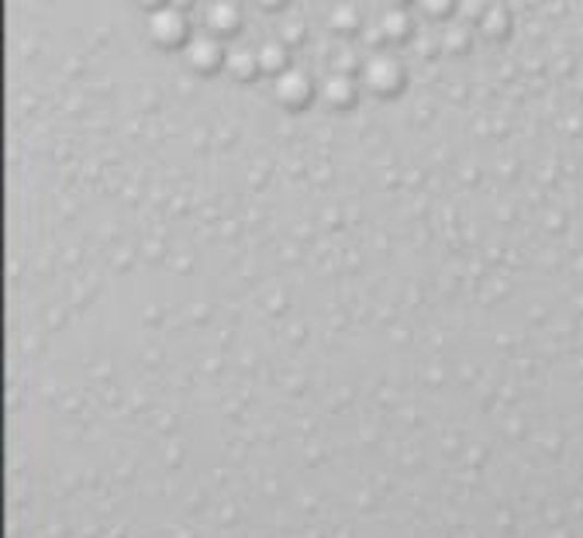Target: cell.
Masks as SVG:
<instances>
[{
  "label": "cell",
  "mask_w": 583,
  "mask_h": 538,
  "mask_svg": "<svg viewBox=\"0 0 583 538\" xmlns=\"http://www.w3.org/2000/svg\"><path fill=\"white\" fill-rule=\"evenodd\" d=\"M360 83L373 94V97H398L408 83V70L404 62L393 56V52H384V49H373L363 62H360Z\"/></svg>",
  "instance_id": "1"
},
{
  "label": "cell",
  "mask_w": 583,
  "mask_h": 538,
  "mask_svg": "<svg viewBox=\"0 0 583 538\" xmlns=\"http://www.w3.org/2000/svg\"><path fill=\"white\" fill-rule=\"evenodd\" d=\"M145 32H149L153 46H159V49H183L194 35L191 21H186V11L173 8V4L145 14Z\"/></svg>",
  "instance_id": "2"
},
{
  "label": "cell",
  "mask_w": 583,
  "mask_h": 538,
  "mask_svg": "<svg viewBox=\"0 0 583 538\" xmlns=\"http://www.w3.org/2000/svg\"><path fill=\"white\" fill-rule=\"evenodd\" d=\"M269 97H274L283 111H301V108H307V103L318 97V83L311 80L307 70L290 66V70H283L280 76H274V87H269Z\"/></svg>",
  "instance_id": "3"
},
{
  "label": "cell",
  "mask_w": 583,
  "mask_h": 538,
  "mask_svg": "<svg viewBox=\"0 0 583 538\" xmlns=\"http://www.w3.org/2000/svg\"><path fill=\"white\" fill-rule=\"evenodd\" d=\"M224 38L211 35V32H201V35H191V41L183 46V59H186V66H191L194 73L207 76V73H215V70H224Z\"/></svg>",
  "instance_id": "4"
},
{
  "label": "cell",
  "mask_w": 583,
  "mask_h": 538,
  "mask_svg": "<svg viewBox=\"0 0 583 538\" xmlns=\"http://www.w3.org/2000/svg\"><path fill=\"white\" fill-rule=\"evenodd\" d=\"M318 97L328 103L331 111H349L360 97V80L356 73L345 70H328V76L318 83Z\"/></svg>",
  "instance_id": "5"
},
{
  "label": "cell",
  "mask_w": 583,
  "mask_h": 538,
  "mask_svg": "<svg viewBox=\"0 0 583 538\" xmlns=\"http://www.w3.org/2000/svg\"><path fill=\"white\" fill-rule=\"evenodd\" d=\"M242 28V8L235 0H207L204 4V32L218 38H232Z\"/></svg>",
  "instance_id": "6"
},
{
  "label": "cell",
  "mask_w": 583,
  "mask_h": 538,
  "mask_svg": "<svg viewBox=\"0 0 583 538\" xmlns=\"http://www.w3.org/2000/svg\"><path fill=\"white\" fill-rule=\"evenodd\" d=\"M224 73L232 76L235 83H248V80L263 76L256 46H239V41H235V46H228V52H224Z\"/></svg>",
  "instance_id": "7"
},
{
  "label": "cell",
  "mask_w": 583,
  "mask_h": 538,
  "mask_svg": "<svg viewBox=\"0 0 583 538\" xmlns=\"http://www.w3.org/2000/svg\"><path fill=\"white\" fill-rule=\"evenodd\" d=\"M259 52V66H263V76H280L283 70H290L294 62H290V46L283 38H266L256 46Z\"/></svg>",
  "instance_id": "8"
},
{
  "label": "cell",
  "mask_w": 583,
  "mask_h": 538,
  "mask_svg": "<svg viewBox=\"0 0 583 538\" xmlns=\"http://www.w3.org/2000/svg\"><path fill=\"white\" fill-rule=\"evenodd\" d=\"M411 32H414V21H411L408 8L393 4L380 14V35L387 41H404V38H411Z\"/></svg>",
  "instance_id": "9"
},
{
  "label": "cell",
  "mask_w": 583,
  "mask_h": 538,
  "mask_svg": "<svg viewBox=\"0 0 583 538\" xmlns=\"http://www.w3.org/2000/svg\"><path fill=\"white\" fill-rule=\"evenodd\" d=\"M328 25L336 28L339 35H360L363 14L356 11V4H349V0H339V4L328 11Z\"/></svg>",
  "instance_id": "10"
},
{
  "label": "cell",
  "mask_w": 583,
  "mask_h": 538,
  "mask_svg": "<svg viewBox=\"0 0 583 538\" xmlns=\"http://www.w3.org/2000/svg\"><path fill=\"white\" fill-rule=\"evenodd\" d=\"M476 28H481L487 38H501V35H508V28H511V14H508V8H505V4H494V0H490V8L484 11L481 21H476Z\"/></svg>",
  "instance_id": "11"
},
{
  "label": "cell",
  "mask_w": 583,
  "mask_h": 538,
  "mask_svg": "<svg viewBox=\"0 0 583 538\" xmlns=\"http://www.w3.org/2000/svg\"><path fill=\"white\" fill-rule=\"evenodd\" d=\"M439 41H442V52H446V56H463V52L470 49V28H466V21L446 25L442 35H439Z\"/></svg>",
  "instance_id": "12"
},
{
  "label": "cell",
  "mask_w": 583,
  "mask_h": 538,
  "mask_svg": "<svg viewBox=\"0 0 583 538\" xmlns=\"http://www.w3.org/2000/svg\"><path fill=\"white\" fill-rule=\"evenodd\" d=\"M490 8V0H456V14H460V21H481L484 11Z\"/></svg>",
  "instance_id": "13"
},
{
  "label": "cell",
  "mask_w": 583,
  "mask_h": 538,
  "mask_svg": "<svg viewBox=\"0 0 583 538\" xmlns=\"http://www.w3.org/2000/svg\"><path fill=\"white\" fill-rule=\"evenodd\" d=\"M418 4L428 17H446L456 11V0H418Z\"/></svg>",
  "instance_id": "14"
},
{
  "label": "cell",
  "mask_w": 583,
  "mask_h": 538,
  "mask_svg": "<svg viewBox=\"0 0 583 538\" xmlns=\"http://www.w3.org/2000/svg\"><path fill=\"white\" fill-rule=\"evenodd\" d=\"M280 38L287 41V46H290V41L304 38V25H301V21H290V25H283V35H280Z\"/></svg>",
  "instance_id": "15"
},
{
  "label": "cell",
  "mask_w": 583,
  "mask_h": 538,
  "mask_svg": "<svg viewBox=\"0 0 583 538\" xmlns=\"http://www.w3.org/2000/svg\"><path fill=\"white\" fill-rule=\"evenodd\" d=\"M135 4H138L145 14H153V11H159V8H166V4H170V0H135Z\"/></svg>",
  "instance_id": "16"
},
{
  "label": "cell",
  "mask_w": 583,
  "mask_h": 538,
  "mask_svg": "<svg viewBox=\"0 0 583 538\" xmlns=\"http://www.w3.org/2000/svg\"><path fill=\"white\" fill-rule=\"evenodd\" d=\"M283 4H287V0H256V8H263V11H277Z\"/></svg>",
  "instance_id": "17"
}]
</instances>
